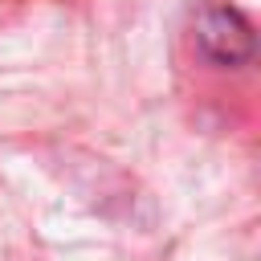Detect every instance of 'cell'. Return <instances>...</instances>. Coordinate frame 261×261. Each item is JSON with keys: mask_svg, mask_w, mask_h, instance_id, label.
Returning a JSON list of instances; mask_svg holds the SVG:
<instances>
[{"mask_svg": "<svg viewBox=\"0 0 261 261\" xmlns=\"http://www.w3.org/2000/svg\"><path fill=\"white\" fill-rule=\"evenodd\" d=\"M196 41L216 65H245L253 57V24L224 0H204L196 8Z\"/></svg>", "mask_w": 261, "mask_h": 261, "instance_id": "obj_1", "label": "cell"}]
</instances>
